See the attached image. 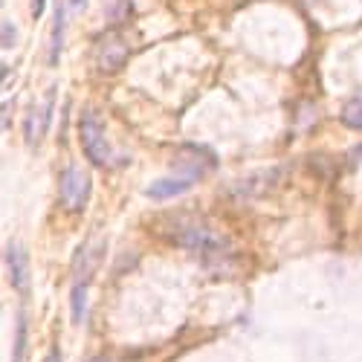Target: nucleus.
Returning <instances> with one entry per match:
<instances>
[{"mask_svg":"<svg viewBox=\"0 0 362 362\" xmlns=\"http://www.w3.org/2000/svg\"><path fill=\"white\" fill-rule=\"evenodd\" d=\"M64 6H55V18H52V44H49V64L58 62V55L64 49Z\"/></svg>","mask_w":362,"mask_h":362,"instance_id":"1a4fd4ad","label":"nucleus"},{"mask_svg":"<svg viewBox=\"0 0 362 362\" xmlns=\"http://www.w3.org/2000/svg\"><path fill=\"white\" fill-rule=\"evenodd\" d=\"M128 44L119 33H105L102 38H96V47H93V58H96V67L102 73H116L122 70V64L128 62Z\"/></svg>","mask_w":362,"mask_h":362,"instance_id":"39448f33","label":"nucleus"},{"mask_svg":"<svg viewBox=\"0 0 362 362\" xmlns=\"http://www.w3.org/2000/svg\"><path fill=\"white\" fill-rule=\"evenodd\" d=\"M70 313H73L76 325L84 322V313H87V284H73V290H70Z\"/></svg>","mask_w":362,"mask_h":362,"instance_id":"9b49d317","label":"nucleus"},{"mask_svg":"<svg viewBox=\"0 0 362 362\" xmlns=\"http://www.w3.org/2000/svg\"><path fill=\"white\" fill-rule=\"evenodd\" d=\"M90 192H93V183L78 165H67L58 177V197L67 212H81L90 200Z\"/></svg>","mask_w":362,"mask_h":362,"instance_id":"f03ea898","label":"nucleus"},{"mask_svg":"<svg viewBox=\"0 0 362 362\" xmlns=\"http://www.w3.org/2000/svg\"><path fill=\"white\" fill-rule=\"evenodd\" d=\"M12 44H15V26L6 21V23H4V49H9Z\"/></svg>","mask_w":362,"mask_h":362,"instance_id":"ddd939ff","label":"nucleus"},{"mask_svg":"<svg viewBox=\"0 0 362 362\" xmlns=\"http://www.w3.org/2000/svg\"><path fill=\"white\" fill-rule=\"evenodd\" d=\"M6 273H9L12 287L21 296H29V284H33V276H29V252L18 240L6 244Z\"/></svg>","mask_w":362,"mask_h":362,"instance_id":"0eeeda50","label":"nucleus"},{"mask_svg":"<svg viewBox=\"0 0 362 362\" xmlns=\"http://www.w3.org/2000/svg\"><path fill=\"white\" fill-rule=\"evenodd\" d=\"M52 107H55V87H49L47 96L26 110V116H23V134H26L29 145H38L47 136L49 122H52Z\"/></svg>","mask_w":362,"mask_h":362,"instance_id":"423d86ee","label":"nucleus"},{"mask_svg":"<svg viewBox=\"0 0 362 362\" xmlns=\"http://www.w3.org/2000/svg\"><path fill=\"white\" fill-rule=\"evenodd\" d=\"M44 6H47V0H33V18H41Z\"/></svg>","mask_w":362,"mask_h":362,"instance_id":"4468645a","label":"nucleus"},{"mask_svg":"<svg viewBox=\"0 0 362 362\" xmlns=\"http://www.w3.org/2000/svg\"><path fill=\"white\" fill-rule=\"evenodd\" d=\"M174 238L180 240V247L194 250L203 258H215V255L226 252V240L221 235H215L212 229H206L203 223H183V226L177 229Z\"/></svg>","mask_w":362,"mask_h":362,"instance_id":"7ed1b4c3","label":"nucleus"},{"mask_svg":"<svg viewBox=\"0 0 362 362\" xmlns=\"http://www.w3.org/2000/svg\"><path fill=\"white\" fill-rule=\"evenodd\" d=\"M44 362H62V356H58V351H52V354H49Z\"/></svg>","mask_w":362,"mask_h":362,"instance_id":"dca6fc26","label":"nucleus"},{"mask_svg":"<svg viewBox=\"0 0 362 362\" xmlns=\"http://www.w3.org/2000/svg\"><path fill=\"white\" fill-rule=\"evenodd\" d=\"M26 356V313H18V334H15V351H12V362H23Z\"/></svg>","mask_w":362,"mask_h":362,"instance_id":"f8f14e48","label":"nucleus"},{"mask_svg":"<svg viewBox=\"0 0 362 362\" xmlns=\"http://www.w3.org/2000/svg\"><path fill=\"white\" fill-rule=\"evenodd\" d=\"M67 4H70L73 9H81V6H84V0H67Z\"/></svg>","mask_w":362,"mask_h":362,"instance_id":"f3484780","label":"nucleus"},{"mask_svg":"<svg viewBox=\"0 0 362 362\" xmlns=\"http://www.w3.org/2000/svg\"><path fill=\"white\" fill-rule=\"evenodd\" d=\"M9 113H12V102H4V128H9Z\"/></svg>","mask_w":362,"mask_h":362,"instance_id":"2eb2a0df","label":"nucleus"},{"mask_svg":"<svg viewBox=\"0 0 362 362\" xmlns=\"http://www.w3.org/2000/svg\"><path fill=\"white\" fill-rule=\"evenodd\" d=\"M78 142H81V151L84 157L93 163L96 168H113L119 163L113 145L107 142L105 136V128H102V119L96 110H84L78 116Z\"/></svg>","mask_w":362,"mask_h":362,"instance_id":"f257e3e1","label":"nucleus"},{"mask_svg":"<svg viewBox=\"0 0 362 362\" xmlns=\"http://www.w3.org/2000/svg\"><path fill=\"white\" fill-rule=\"evenodd\" d=\"M342 122H345L348 128H354V131H362V93H356V96H351V99L345 102V107H342Z\"/></svg>","mask_w":362,"mask_h":362,"instance_id":"9d476101","label":"nucleus"},{"mask_svg":"<svg viewBox=\"0 0 362 362\" xmlns=\"http://www.w3.org/2000/svg\"><path fill=\"white\" fill-rule=\"evenodd\" d=\"M197 180H200V177H194V174L174 171V174H168V177L157 180V183H151L145 194H148L151 200H168V197H177V194L189 192V189L197 183Z\"/></svg>","mask_w":362,"mask_h":362,"instance_id":"6e6552de","label":"nucleus"},{"mask_svg":"<svg viewBox=\"0 0 362 362\" xmlns=\"http://www.w3.org/2000/svg\"><path fill=\"white\" fill-rule=\"evenodd\" d=\"M102 261H105V238H87L73 255V269H70L73 284H87L90 287L93 276L99 273Z\"/></svg>","mask_w":362,"mask_h":362,"instance_id":"20e7f679","label":"nucleus"}]
</instances>
